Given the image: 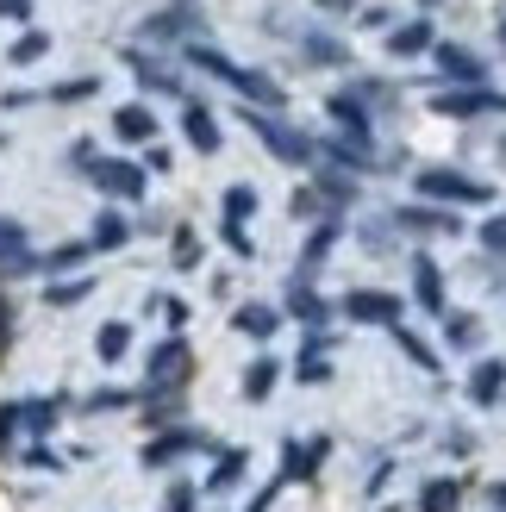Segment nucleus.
<instances>
[{"label":"nucleus","mask_w":506,"mask_h":512,"mask_svg":"<svg viewBox=\"0 0 506 512\" xmlns=\"http://www.w3.org/2000/svg\"><path fill=\"white\" fill-rule=\"evenodd\" d=\"M188 63L207 69V75H219L225 88H238L244 100H257V107H282V82H269V75L244 69V63H232V57H219L213 44H188Z\"/></svg>","instance_id":"nucleus-1"},{"label":"nucleus","mask_w":506,"mask_h":512,"mask_svg":"<svg viewBox=\"0 0 506 512\" xmlns=\"http://www.w3.org/2000/svg\"><path fill=\"white\" fill-rule=\"evenodd\" d=\"M419 194L425 200H457V207H488V200H494L488 182L457 175V169H419Z\"/></svg>","instance_id":"nucleus-2"},{"label":"nucleus","mask_w":506,"mask_h":512,"mask_svg":"<svg viewBox=\"0 0 506 512\" xmlns=\"http://www.w3.org/2000/svg\"><path fill=\"white\" fill-rule=\"evenodd\" d=\"M250 132L263 138V150L269 157H282V163H313V138L307 132H294V125H282V119H269V113H250Z\"/></svg>","instance_id":"nucleus-3"},{"label":"nucleus","mask_w":506,"mask_h":512,"mask_svg":"<svg viewBox=\"0 0 506 512\" xmlns=\"http://www.w3.org/2000/svg\"><path fill=\"white\" fill-rule=\"evenodd\" d=\"M88 175H94V188H100V194H113V200H138V194H144V169H138V163H125V157L88 163Z\"/></svg>","instance_id":"nucleus-4"},{"label":"nucleus","mask_w":506,"mask_h":512,"mask_svg":"<svg viewBox=\"0 0 506 512\" xmlns=\"http://www.w3.org/2000/svg\"><path fill=\"white\" fill-rule=\"evenodd\" d=\"M188 369H194V356H188L182 338H169V344L150 350V388H157V394H163V388H182Z\"/></svg>","instance_id":"nucleus-5"},{"label":"nucleus","mask_w":506,"mask_h":512,"mask_svg":"<svg viewBox=\"0 0 506 512\" xmlns=\"http://www.w3.org/2000/svg\"><path fill=\"white\" fill-rule=\"evenodd\" d=\"M344 319H357V325H400V300L394 294H375V288H357V294H344Z\"/></svg>","instance_id":"nucleus-6"},{"label":"nucleus","mask_w":506,"mask_h":512,"mask_svg":"<svg viewBox=\"0 0 506 512\" xmlns=\"http://www.w3.org/2000/svg\"><path fill=\"white\" fill-rule=\"evenodd\" d=\"M194 450H207V438H200V431H188V425H175V431H163V438L144 444V469L182 463V456H194Z\"/></svg>","instance_id":"nucleus-7"},{"label":"nucleus","mask_w":506,"mask_h":512,"mask_svg":"<svg viewBox=\"0 0 506 512\" xmlns=\"http://www.w3.org/2000/svg\"><path fill=\"white\" fill-rule=\"evenodd\" d=\"M38 256H32V238H25L19 219H0V275H32Z\"/></svg>","instance_id":"nucleus-8"},{"label":"nucleus","mask_w":506,"mask_h":512,"mask_svg":"<svg viewBox=\"0 0 506 512\" xmlns=\"http://www.w3.org/2000/svg\"><path fill=\"white\" fill-rule=\"evenodd\" d=\"M432 113L444 119H469V113H506V94H488V88H469V94H438Z\"/></svg>","instance_id":"nucleus-9"},{"label":"nucleus","mask_w":506,"mask_h":512,"mask_svg":"<svg viewBox=\"0 0 506 512\" xmlns=\"http://www.w3.org/2000/svg\"><path fill=\"white\" fill-rule=\"evenodd\" d=\"M432 57H438V69L450 75V82H469V88H482V82H488L482 57H469L463 44H432Z\"/></svg>","instance_id":"nucleus-10"},{"label":"nucleus","mask_w":506,"mask_h":512,"mask_svg":"<svg viewBox=\"0 0 506 512\" xmlns=\"http://www.w3.org/2000/svg\"><path fill=\"white\" fill-rule=\"evenodd\" d=\"M325 450H332L325 438H313V444H288V450H282V475H275V481H313V469L325 463Z\"/></svg>","instance_id":"nucleus-11"},{"label":"nucleus","mask_w":506,"mask_h":512,"mask_svg":"<svg viewBox=\"0 0 506 512\" xmlns=\"http://www.w3.org/2000/svg\"><path fill=\"white\" fill-rule=\"evenodd\" d=\"M182 132H188V144L200 150V157H213V150H219V119L207 107H194V100L182 107Z\"/></svg>","instance_id":"nucleus-12"},{"label":"nucleus","mask_w":506,"mask_h":512,"mask_svg":"<svg viewBox=\"0 0 506 512\" xmlns=\"http://www.w3.org/2000/svg\"><path fill=\"white\" fill-rule=\"evenodd\" d=\"M500 394H506V363L488 356V363H475V375H469V400L475 406H494Z\"/></svg>","instance_id":"nucleus-13"},{"label":"nucleus","mask_w":506,"mask_h":512,"mask_svg":"<svg viewBox=\"0 0 506 512\" xmlns=\"http://www.w3.org/2000/svg\"><path fill=\"white\" fill-rule=\"evenodd\" d=\"M232 325L244 331V338H275V331H282V313L263 306V300H250V306H238V313H232Z\"/></svg>","instance_id":"nucleus-14"},{"label":"nucleus","mask_w":506,"mask_h":512,"mask_svg":"<svg viewBox=\"0 0 506 512\" xmlns=\"http://www.w3.org/2000/svg\"><path fill=\"white\" fill-rule=\"evenodd\" d=\"M325 113L344 125V138H363V144H369V113H363L357 94H332V100H325Z\"/></svg>","instance_id":"nucleus-15"},{"label":"nucleus","mask_w":506,"mask_h":512,"mask_svg":"<svg viewBox=\"0 0 506 512\" xmlns=\"http://www.w3.org/2000/svg\"><path fill=\"white\" fill-rule=\"evenodd\" d=\"M413 294H419L425 313H438V306H444V269L432 263V256H419V263H413Z\"/></svg>","instance_id":"nucleus-16"},{"label":"nucleus","mask_w":506,"mask_h":512,"mask_svg":"<svg viewBox=\"0 0 506 512\" xmlns=\"http://www.w3.org/2000/svg\"><path fill=\"white\" fill-rule=\"evenodd\" d=\"M113 132H119L125 144H150V138H157V119H150V107H138V100H132V107L113 113Z\"/></svg>","instance_id":"nucleus-17"},{"label":"nucleus","mask_w":506,"mask_h":512,"mask_svg":"<svg viewBox=\"0 0 506 512\" xmlns=\"http://www.w3.org/2000/svg\"><path fill=\"white\" fill-rule=\"evenodd\" d=\"M194 13L188 7H169V13H157V19H144V38H157V44H175V38H188L194 32Z\"/></svg>","instance_id":"nucleus-18"},{"label":"nucleus","mask_w":506,"mask_h":512,"mask_svg":"<svg viewBox=\"0 0 506 512\" xmlns=\"http://www.w3.org/2000/svg\"><path fill=\"white\" fill-rule=\"evenodd\" d=\"M457 506H463V481L438 475V481H425V488H419V512H457Z\"/></svg>","instance_id":"nucleus-19"},{"label":"nucleus","mask_w":506,"mask_h":512,"mask_svg":"<svg viewBox=\"0 0 506 512\" xmlns=\"http://www.w3.org/2000/svg\"><path fill=\"white\" fill-rule=\"evenodd\" d=\"M288 313H294V319H307V325L319 331L325 319H332V306H325V300L307 288V281H294V288H288Z\"/></svg>","instance_id":"nucleus-20"},{"label":"nucleus","mask_w":506,"mask_h":512,"mask_svg":"<svg viewBox=\"0 0 506 512\" xmlns=\"http://www.w3.org/2000/svg\"><path fill=\"white\" fill-rule=\"evenodd\" d=\"M275 381H282V363H275V356H257V363L244 369V400H269Z\"/></svg>","instance_id":"nucleus-21"},{"label":"nucleus","mask_w":506,"mask_h":512,"mask_svg":"<svg viewBox=\"0 0 506 512\" xmlns=\"http://www.w3.org/2000/svg\"><path fill=\"white\" fill-rule=\"evenodd\" d=\"M125 63L138 69V82H144L150 94H182V82H175V75H169L163 63H150V57H138V50H125Z\"/></svg>","instance_id":"nucleus-22"},{"label":"nucleus","mask_w":506,"mask_h":512,"mask_svg":"<svg viewBox=\"0 0 506 512\" xmlns=\"http://www.w3.org/2000/svg\"><path fill=\"white\" fill-rule=\"evenodd\" d=\"M244 469H250V456H244V450H225L219 463H213V475H207V488H213V494H232L238 481H244Z\"/></svg>","instance_id":"nucleus-23"},{"label":"nucleus","mask_w":506,"mask_h":512,"mask_svg":"<svg viewBox=\"0 0 506 512\" xmlns=\"http://www.w3.org/2000/svg\"><path fill=\"white\" fill-rule=\"evenodd\" d=\"M388 50H394V57H419V50H432V25H425V19L400 25V32H388Z\"/></svg>","instance_id":"nucleus-24"},{"label":"nucleus","mask_w":506,"mask_h":512,"mask_svg":"<svg viewBox=\"0 0 506 512\" xmlns=\"http://www.w3.org/2000/svg\"><path fill=\"white\" fill-rule=\"evenodd\" d=\"M394 225H407V232H457V219H444L438 207H400Z\"/></svg>","instance_id":"nucleus-25"},{"label":"nucleus","mask_w":506,"mask_h":512,"mask_svg":"<svg viewBox=\"0 0 506 512\" xmlns=\"http://www.w3.org/2000/svg\"><path fill=\"white\" fill-rule=\"evenodd\" d=\"M338 232H344L338 219H319V225H313V238H307V250H300V269H319V263H325V250L338 244Z\"/></svg>","instance_id":"nucleus-26"},{"label":"nucleus","mask_w":506,"mask_h":512,"mask_svg":"<svg viewBox=\"0 0 506 512\" xmlns=\"http://www.w3.org/2000/svg\"><path fill=\"white\" fill-rule=\"evenodd\" d=\"M94 350H100V363H119V356L132 350V325H125V319H113V325H100V338H94Z\"/></svg>","instance_id":"nucleus-27"},{"label":"nucleus","mask_w":506,"mask_h":512,"mask_svg":"<svg viewBox=\"0 0 506 512\" xmlns=\"http://www.w3.org/2000/svg\"><path fill=\"white\" fill-rule=\"evenodd\" d=\"M125 238H132V219L125 213H100L94 219V250H119Z\"/></svg>","instance_id":"nucleus-28"},{"label":"nucleus","mask_w":506,"mask_h":512,"mask_svg":"<svg viewBox=\"0 0 506 512\" xmlns=\"http://www.w3.org/2000/svg\"><path fill=\"white\" fill-rule=\"evenodd\" d=\"M294 375L307 381V388H319V381L332 375V356H325V344H319V338H313V344H307V356H300V363H294Z\"/></svg>","instance_id":"nucleus-29"},{"label":"nucleus","mask_w":506,"mask_h":512,"mask_svg":"<svg viewBox=\"0 0 506 512\" xmlns=\"http://www.w3.org/2000/svg\"><path fill=\"white\" fill-rule=\"evenodd\" d=\"M325 157H332L338 169H363L369 163V144L363 138H332V144H325Z\"/></svg>","instance_id":"nucleus-30"},{"label":"nucleus","mask_w":506,"mask_h":512,"mask_svg":"<svg viewBox=\"0 0 506 512\" xmlns=\"http://www.w3.org/2000/svg\"><path fill=\"white\" fill-rule=\"evenodd\" d=\"M19 425L32 431V438H44V431L57 425V400H32V406H19Z\"/></svg>","instance_id":"nucleus-31"},{"label":"nucleus","mask_w":506,"mask_h":512,"mask_svg":"<svg viewBox=\"0 0 506 512\" xmlns=\"http://www.w3.org/2000/svg\"><path fill=\"white\" fill-rule=\"evenodd\" d=\"M257 213V188H225V225H244Z\"/></svg>","instance_id":"nucleus-32"},{"label":"nucleus","mask_w":506,"mask_h":512,"mask_svg":"<svg viewBox=\"0 0 506 512\" xmlns=\"http://www.w3.org/2000/svg\"><path fill=\"white\" fill-rule=\"evenodd\" d=\"M94 294V281L82 275V281H50V288H44V300L50 306H75V300H88Z\"/></svg>","instance_id":"nucleus-33"},{"label":"nucleus","mask_w":506,"mask_h":512,"mask_svg":"<svg viewBox=\"0 0 506 512\" xmlns=\"http://www.w3.org/2000/svg\"><path fill=\"white\" fill-rule=\"evenodd\" d=\"M394 338H400V350H407V356H413L419 369H432V375H438V350H432V344H419V338H413L407 325H394Z\"/></svg>","instance_id":"nucleus-34"},{"label":"nucleus","mask_w":506,"mask_h":512,"mask_svg":"<svg viewBox=\"0 0 506 512\" xmlns=\"http://www.w3.org/2000/svg\"><path fill=\"white\" fill-rule=\"evenodd\" d=\"M444 338L457 344V350H469L475 338H482V325H475V313H450V325H444Z\"/></svg>","instance_id":"nucleus-35"},{"label":"nucleus","mask_w":506,"mask_h":512,"mask_svg":"<svg viewBox=\"0 0 506 512\" xmlns=\"http://www.w3.org/2000/svg\"><path fill=\"white\" fill-rule=\"evenodd\" d=\"M44 50H50V38H44V32H25V38H13V50H7V57H13V63H38Z\"/></svg>","instance_id":"nucleus-36"},{"label":"nucleus","mask_w":506,"mask_h":512,"mask_svg":"<svg viewBox=\"0 0 506 512\" xmlns=\"http://www.w3.org/2000/svg\"><path fill=\"white\" fill-rule=\"evenodd\" d=\"M350 194H357V182H350V175H332V169L319 175V200H338V207H344Z\"/></svg>","instance_id":"nucleus-37"},{"label":"nucleus","mask_w":506,"mask_h":512,"mask_svg":"<svg viewBox=\"0 0 506 512\" xmlns=\"http://www.w3.org/2000/svg\"><path fill=\"white\" fill-rule=\"evenodd\" d=\"M169 250H175V269H194V263H200V238H194V232H175Z\"/></svg>","instance_id":"nucleus-38"},{"label":"nucleus","mask_w":506,"mask_h":512,"mask_svg":"<svg viewBox=\"0 0 506 512\" xmlns=\"http://www.w3.org/2000/svg\"><path fill=\"white\" fill-rule=\"evenodd\" d=\"M82 256H88V244H63V250H50V256H44V269H75Z\"/></svg>","instance_id":"nucleus-39"},{"label":"nucleus","mask_w":506,"mask_h":512,"mask_svg":"<svg viewBox=\"0 0 506 512\" xmlns=\"http://www.w3.org/2000/svg\"><path fill=\"white\" fill-rule=\"evenodd\" d=\"M482 250H506V213L482 219Z\"/></svg>","instance_id":"nucleus-40"},{"label":"nucleus","mask_w":506,"mask_h":512,"mask_svg":"<svg viewBox=\"0 0 506 512\" xmlns=\"http://www.w3.org/2000/svg\"><path fill=\"white\" fill-rule=\"evenodd\" d=\"M307 50H313V57H319V63H344V44H338V38H313Z\"/></svg>","instance_id":"nucleus-41"},{"label":"nucleus","mask_w":506,"mask_h":512,"mask_svg":"<svg viewBox=\"0 0 506 512\" xmlns=\"http://www.w3.org/2000/svg\"><path fill=\"white\" fill-rule=\"evenodd\" d=\"M88 94H94V75H82V82H63V88H57V100H88Z\"/></svg>","instance_id":"nucleus-42"},{"label":"nucleus","mask_w":506,"mask_h":512,"mask_svg":"<svg viewBox=\"0 0 506 512\" xmlns=\"http://www.w3.org/2000/svg\"><path fill=\"white\" fill-rule=\"evenodd\" d=\"M163 512H194V488H169V500H163Z\"/></svg>","instance_id":"nucleus-43"},{"label":"nucleus","mask_w":506,"mask_h":512,"mask_svg":"<svg viewBox=\"0 0 506 512\" xmlns=\"http://www.w3.org/2000/svg\"><path fill=\"white\" fill-rule=\"evenodd\" d=\"M225 244H232L238 256H250V232H244V225H225Z\"/></svg>","instance_id":"nucleus-44"},{"label":"nucleus","mask_w":506,"mask_h":512,"mask_svg":"<svg viewBox=\"0 0 506 512\" xmlns=\"http://www.w3.org/2000/svg\"><path fill=\"white\" fill-rule=\"evenodd\" d=\"M13 431H19V406H0V444H7Z\"/></svg>","instance_id":"nucleus-45"},{"label":"nucleus","mask_w":506,"mask_h":512,"mask_svg":"<svg viewBox=\"0 0 506 512\" xmlns=\"http://www.w3.org/2000/svg\"><path fill=\"white\" fill-rule=\"evenodd\" d=\"M0 19H32V0H0Z\"/></svg>","instance_id":"nucleus-46"},{"label":"nucleus","mask_w":506,"mask_h":512,"mask_svg":"<svg viewBox=\"0 0 506 512\" xmlns=\"http://www.w3.org/2000/svg\"><path fill=\"white\" fill-rule=\"evenodd\" d=\"M7 338H13V306L0 300V350H7Z\"/></svg>","instance_id":"nucleus-47"},{"label":"nucleus","mask_w":506,"mask_h":512,"mask_svg":"<svg viewBox=\"0 0 506 512\" xmlns=\"http://www.w3.org/2000/svg\"><path fill=\"white\" fill-rule=\"evenodd\" d=\"M488 506H494V512H506V481H488Z\"/></svg>","instance_id":"nucleus-48"},{"label":"nucleus","mask_w":506,"mask_h":512,"mask_svg":"<svg viewBox=\"0 0 506 512\" xmlns=\"http://www.w3.org/2000/svg\"><path fill=\"white\" fill-rule=\"evenodd\" d=\"M500 44H506V25H500Z\"/></svg>","instance_id":"nucleus-49"},{"label":"nucleus","mask_w":506,"mask_h":512,"mask_svg":"<svg viewBox=\"0 0 506 512\" xmlns=\"http://www.w3.org/2000/svg\"><path fill=\"white\" fill-rule=\"evenodd\" d=\"M382 512H394V506H382Z\"/></svg>","instance_id":"nucleus-50"},{"label":"nucleus","mask_w":506,"mask_h":512,"mask_svg":"<svg viewBox=\"0 0 506 512\" xmlns=\"http://www.w3.org/2000/svg\"><path fill=\"white\" fill-rule=\"evenodd\" d=\"M425 7H432V0H425Z\"/></svg>","instance_id":"nucleus-51"}]
</instances>
